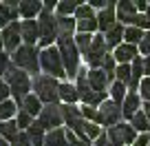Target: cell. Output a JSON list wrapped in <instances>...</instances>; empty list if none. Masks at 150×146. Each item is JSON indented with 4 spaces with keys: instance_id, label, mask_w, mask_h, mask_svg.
<instances>
[{
    "instance_id": "obj_1",
    "label": "cell",
    "mask_w": 150,
    "mask_h": 146,
    "mask_svg": "<svg viewBox=\"0 0 150 146\" xmlns=\"http://www.w3.org/2000/svg\"><path fill=\"white\" fill-rule=\"evenodd\" d=\"M57 51H60L62 62H64L66 75H71V78L77 75V73H80V58H77L80 49H77V44H75V38L62 33L60 38H57Z\"/></svg>"
},
{
    "instance_id": "obj_2",
    "label": "cell",
    "mask_w": 150,
    "mask_h": 146,
    "mask_svg": "<svg viewBox=\"0 0 150 146\" xmlns=\"http://www.w3.org/2000/svg\"><path fill=\"white\" fill-rule=\"evenodd\" d=\"M5 78H7V84H9V89H11V93H13L16 102L22 106L24 98L29 95V89H31V82H29L27 73L13 64V66H9V69H7Z\"/></svg>"
},
{
    "instance_id": "obj_3",
    "label": "cell",
    "mask_w": 150,
    "mask_h": 146,
    "mask_svg": "<svg viewBox=\"0 0 150 146\" xmlns=\"http://www.w3.org/2000/svg\"><path fill=\"white\" fill-rule=\"evenodd\" d=\"M33 89H35V95L40 98V102L55 104L57 100H60V84H57V80L51 78V75H35Z\"/></svg>"
},
{
    "instance_id": "obj_4",
    "label": "cell",
    "mask_w": 150,
    "mask_h": 146,
    "mask_svg": "<svg viewBox=\"0 0 150 146\" xmlns=\"http://www.w3.org/2000/svg\"><path fill=\"white\" fill-rule=\"evenodd\" d=\"M77 95H80V100L84 102V106H102L104 104V98H106V93H97V91H93V86H91L88 82V71H80L77 73Z\"/></svg>"
},
{
    "instance_id": "obj_5",
    "label": "cell",
    "mask_w": 150,
    "mask_h": 146,
    "mask_svg": "<svg viewBox=\"0 0 150 146\" xmlns=\"http://www.w3.org/2000/svg\"><path fill=\"white\" fill-rule=\"evenodd\" d=\"M38 24H40V42H42V47H44V49H49L53 40L60 38L57 20L53 18V14H51L49 9H42V14H40V20H38Z\"/></svg>"
},
{
    "instance_id": "obj_6",
    "label": "cell",
    "mask_w": 150,
    "mask_h": 146,
    "mask_svg": "<svg viewBox=\"0 0 150 146\" xmlns=\"http://www.w3.org/2000/svg\"><path fill=\"white\" fill-rule=\"evenodd\" d=\"M40 66L47 71L51 78H62L66 75V69H64V62H62V56L57 49H44L40 53Z\"/></svg>"
},
{
    "instance_id": "obj_7",
    "label": "cell",
    "mask_w": 150,
    "mask_h": 146,
    "mask_svg": "<svg viewBox=\"0 0 150 146\" xmlns=\"http://www.w3.org/2000/svg\"><path fill=\"white\" fill-rule=\"evenodd\" d=\"M13 64L18 66V69H24L29 71V73H33L35 75L38 69H40V56H38V51L33 47H20L18 51L13 53Z\"/></svg>"
},
{
    "instance_id": "obj_8",
    "label": "cell",
    "mask_w": 150,
    "mask_h": 146,
    "mask_svg": "<svg viewBox=\"0 0 150 146\" xmlns=\"http://www.w3.org/2000/svg\"><path fill=\"white\" fill-rule=\"evenodd\" d=\"M124 118L122 104L112 102V100H106V102L99 106V124H106V126H117L119 120Z\"/></svg>"
},
{
    "instance_id": "obj_9",
    "label": "cell",
    "mask_w": 150,
    "mask_h": 146,
    "mask_svg": "<svg viewBox=\"0 0 150 146\" xmlns=\"http://www.w3.org/2000/svg\"><path fill=\"white\" fill-rule=\"evenodd\" d=\"M62 122H64V115H62V106H57V104H47L38 120V124L42 128H51V131L60 128Z\"/></svg>"
},
{
    "instance_id": "obj_10",
    "label": "cell",
    "mask_w": 150,
    "mask_h": 146,
    "mask_svg": "<svg viewBox=\"0 0 150 146\" xmlns=\"http://www.w3.org/2000/svg\"><path fill=\"white\" fill-rule=\"evenodd\" d=\"M108 137H110V142L115 146H124V144H132V142H137L135 128L128 126V124H117V126L108 128Z\"/></svg>"
},
{
    "instance_id": "obj_11",
    "label": "cell",
    "mask_w": 150,
    "mask_h": 146,
    "mask_svg": "<svg viewBox=\"0 0 150 146\" xmlns=\"http://www.w3.org/2000/svg\"><path fill=\"white\" fill-rule=\"evenodd\" d=\"M106 38H102V36H95L93 38V49H91V53L86 56V60H88V64L93 66V69H97V66H102L104 58L108 56L106 53Z\"/></svg>"
},
{
    "instance_id": "obj_12",
    "label": "cell",
    "mask_w": 150,
    "mask_h": 146,
    "mask_svg": "<svg viewBox=\"0 0 150 146\" xmlns=\"http://www.w3.org/2000/svg\"><path fill=\"white\" fill-rule=\"evenodd\" d=\"M20 38H22V31H20V24L18 22H11L9 27H5L2 29V42H5V49L7 51H18V42H20Z\"/></svg>"
},
{
    "instance_id": "obj_13",
    "label": "cell",
    "mask_w": 150,
    "mask_h": 146,
    "mask_svg": "<svg viewBox=\"0 0 150 146\" xmlns=\"http://www.w3.org/2000/svg\"><path fill=\"white\" fill-rule=\"evenodd\" d=\"M97 22H99V29H102V31H106V33L110 31V29L117 27V5H115V2H108L106 9L99 11Z\"/></svg>"
},
{
    "instance_id": "obj_14",
    "label": "cell",
    "mask_w": 150,
    "mask_h": 146,
    "mask_svg": "<svg viewBox=\"0 0 150 146\" xmlns=\"http://www.w3.org/2000/svg\"><path fill=\"white\" fill-rule=\"evenodd\" d=\"M20 31H22V40L27 42V47H33L35 40L40 38V24L35 20H24L20 24Z\"/></svg>"
},
{
    "instance_id": "obj_15",
    "label": "cell",
    "mask_w": 150,
    "mask_h": 146,
    "mask_svg": "<svg viewBox=\"0 0 150 146\" xmlns=\"http://www.w3.org/2000/svg\"><path fill=\"white\" fill-rule=\"evenodd\" d=\"M137 5L135 2H119L117 5V20L119 22H126V24H135V20H137Z\"/></svg>"
},
{
    "instance_id": "obj_16",
    "label": "cell",
    "mask_w": 150,
    "mask_h": 146,
    "mask_svg": "<svg viewBox=\"0 0 150 146\" xmlns=\"http://www.w3.org/2000/svg\"><path fill=\"white\" fill-rule=\"evenodd\" d=\"M18 5L16 2H5V5H0V27L5 29L9 27L11 22H16V18H18Z\"/></svg>"
},
{
    "instance_id": "obj_17",
    "label": "cell",
    "mask_w": 150,
    "mask_h": 146,
    "mask_svg": "<svg viewBox=\"0 0 150 146\" xmlns=\"http://www.w3.org/2000/svg\"><path fill=\"white\" fill-rule=\"evenodd\" d=\"M137 56V47H132V44H119L117 49H115V60L119 62V64H128V62H135Z\"/></svg>"
},
{
    "instance_id": "obj_18",
    "label": "cell",
    "mask_w": 150,
    "mask_h": 146,
    "mask_svg": "<svg viewBox=\"0 0 150 146\" xmlns=\"http://www.w3.org/2000/svg\"><path fill=\"white\" fill-rule=\"evenodd\" d=\"M122 111H124V118H130V120L139 113V95H137L135 91H130V93L126 95V100H124V104H122Z\"/></svg>"
},
{
    "instance_id": "obj_19",
    "label": "cell",
    "mask_w": 150,
    "mask_h": 146,
    "mask_svg": "<svg viewBox=\"0 0 150 146\" xmlns=\"http://www.w3.org/2000/svg\"><path fill=\"white\" fill-rule=\"evenodd\" d=\"M42 9H44L42 2H33V0H27V2H20V5H18L20 16H24L27 20H33L35 16H40Z\"/></svg>"
},
{
    "instance_id": "obj_20",
    "label": "cell",
    "mask_w": 150,
    "mask_h": 146,
    "mask_svg": "<svg viewBox=\"0 0 150 146\" xmlns=\"http://www.w3.org/2000/svg\"><path fill=\"white\" fill-rule=\"evenodd\" d=\"M88 82H91V86H93V91L104 93L106 82H108V75L104 73V71H99V69H91L88 71Z\"/></svg>"
},
{
    "instance_id": "obj_21",
    "label": "cell",
    "mask_w": 150,
    "mask_h": 146,
    "mask_svg": "<svg viewBox=\"0 0 150 146\" xmlns=\"http://www.w3.org/2000/svg\"><path fill=\"white\" fill-rule=\"evenodd\" d=\"M44 146H69V140H66V131H62V128L49 131V133H47V137H44Z\"/></svg>"
},
{
    "instance_id": "obj_22",
    "label": "cell",
    "mask_w": 150,
    "mask_h": 146,
    "mask_svg": "<svg viewBox=\"0 0 150 146\" xmlns=\"http://www.w3.org/2000/svg\"><path fill=\"white\" fill-rule=\"evenodd\" d=\"M42 104H40V98H38V95H27V98H24V102H22V111H27L29 115H31V118H40V113H42Z\"/></svg>"
},
{
    "instance_id": "obj_23",
    "label": "cell",
    "mask_w": 150,
    "mask_h": 146,
    "mask_svg": "<svg viewBox=\"0 0 150 146\" xmlns=\"http://www.w3.org/2000/svg\"><path fill=\"white\" fill-rule=\"evenodd\" d=\"M18 122H0V135L5 137L7 142H18V137H20V133H18Z\"/></svg>"
},
{
    "instance_id": "obj_24",
    "label": "cell",
    "mask_w": 150,
    "mask_h": 146,
    "mask_svg": "<svg viewBox=\"0 0 150 146\" xmlns=\"http://www.w3.org/2000/svg\"><path fill=\"white\" fill-rule=\"evenodd\" d=\"M60 100H64L66 104H73L75 100H80V95H77V86L73 84H60Z\"/></svg>"
},
{
    "instance_id": "obj_25",
    "label": "cell",
    "mask_w": 150,
    "mask_h": 146,
    "mask_svg": "<svg viewBox=\"0 0 150 146\" xmlns=\"http://www.w3.org/2000/svg\"><path fill=\"white\" fill-rule=\"evenodd\" d=\"M27 135H29V140H31V144L33 146H44V128L40 126V124H33L31 128L27 131Z\"/></svg>"
},
{
    "instance_id": "obj_26",
    "label": "cell",
    "mask_w": 150,
    "mask_h": 146,
    "mask_svg": "<svg viewBox=\"0 0 150 146\" xmlns=\"http://www.w3.org/2000/svg\"><path fill=\"white\" fill-rule=\"evenodd\" d=\"M75 44H77L80 53L88 56V53H91V49H93V36H91V33H80V36L75 38Z\"/></svg>"
},
{
    "instance_id": "obj_27",
    "label": "cell",
    "mask_w": 150,
    "mask_h": 146,
    "mask_svg": "<svg viewBox=\"0 0 150 146\" xmlns=\"http://www.w3.org/2000/svg\"><path fill=\"white\" fill-rule=\"evenodd\" d=\"M144 36L146 33H141L139 27H128L126 33H124V40H126V44H132V47H135V44H141Z\"/></svg>"
},
{
    "instance_id": "obj_28",
    "label": "cell",
    "mask_w": 150,
    "mask_h": 146,
    "mask_svg": "<svg viewBox=\"0 0 150 146\" xmlns=\"http://www.w3.org/2000/svg\"><path fill=\"white\" fill-rule=\"evenodd\" d=\"M130 122H132L130 126L135 128V131H141L144 135H146V133H150V122H148V118H146V113H141V111H139Z\"/></svg>"
},
{
    "instance_id": "obj_29",
    "label": "cell",
    "mask_w": 150,
    "mask_h": 146,
    "mask_svg": "<svg viewBox=\"0 0 150 146\" xmlns=\"http://www.w3.org/2000/svg\"><path fill=\"white\" fill-rule=\"evenodd\" d=\"M124 29L119 27H115V29H110V31L106 33V47H119V42H122V38H124Z\"/></svg>"
},
{
    "instance_id": "obj_30",
    "label": "cell",
    "mask_w": 150,
    "mask_h": 146,
    "mask_svg": "<svg viewBox=\"0 0 150 146\" xmlns=\"http://www.w3.org/2000/svg\"><path fill=\"white\" fill-rule=\"evenodd\" d=\"M77 7H80V2L64 0V2H60V5H57V14H60V18H71V14H75V11H77Z\"/></svg>"
},
{
    "instance_id": "obj_31",
    "label": "cell",
    "mask_w": 150,
    "mask_h": 146,
    "mask_svg": "<svg viewBox=\"0 0 150 146\" xmlns=\"http://www.w3.org/2000/svg\"><path fill=\"white\" fill-rule=\"evenodd\" d=\"M110 95H112V102L124 104V100H126V84H124V82H112Z\"/></svg>"
},
{
    "instance_id": "obj_32",
    "label": "cell",
    "mask_w": 150,
    "mask_h": 146,
    "mask_svg": "<svg viewBox=\"0 0 150 146\" xmlns=\"http://www.w3.org/2000/svg\"><path fill=\"white\" fill-rule=\"evenodd\" d=\"M115 75H117V82L130 84V80H132V66H130V64H119Z\"/></svg>"
},
{
    "instance_id": "obj_33",
    "label": "cell",
    "mask_w": 150,
    "mask_h": 146,
    "mask_svg": "<svg viewBox=\"0 0 150 146\" xmlns=\"http://www.w3.org/2000/svg\"><path fill=\"white\" fill-rule=\"evenodd\" d=\"M16 115V104L13 102H2L0 104V122H9V118H13Z\"/></svg>"
},
{
    "instance_id": "obj_34",
    "label": "cell",
    "mask_w": 150,
    "mask_h": 146,
    "mask_svg": "<svg viewBox=\"0 0 150 146\" xmlns=\"http://www.w3.org/2000/svg\"><path fill=\"white\" fill-rule=\"evenodd\" d=\"M75 27H77V22H75L73 18H57V29H60V36H62V33L71 36Z\"/></svg>"
},
{
    "instance_id": "obj_35",
    "label": "cell",
    "mask_w": 150,
    "mask_h": 146,
    "mask_svg": "<svg viewBox=\"0 0 150 146\" xmlns=\"http://www.w3.org/2000/svg\"><path fill=\"white\" fill-rule=\"evenodd\" d=\"M99 27L97 18H88V20H77V29H80V33H93L95 29Z\"/></svg>"
},
{
    "instance_id": "obj_36",
    "label": "cell",
    "mask_w": 150,
    "mask_h": 146,
    "mask_svg": "<svg viewBox=\"0 0 150 146\" xmlns=\"http://www.w3.org/2000/svg\"><path fill=\"white\" fill-rule=\"evenodd\" d=\"M102 69H104V73L108 75V80H110V78L117 73V66H115V56H106V58H104Z\"/></svg>"
},
{
    "instance_id": "obj_37",
    "label": "cell",
    "mask_w": 150,
    "mask_h": 146,
    "mask_svg": "<svg viewBox=\"0 0 150 146\" xmlns=\"http://www.w3.org/2000/svg\"><path fill=\"white\" fill-rule=\"evenodd\" d=\"M99 135H102V131H99L97 124H91V122L84 124V140L86 142H88V140H97Z\"/></svg>"
},
{
    "instance_id": "obj_38",
    "label": "cell",
    "mask_w": 150,
    "mask_h": 146,
    "mask_svg": "<svg viewBox=\"0 0 150 146\" xmlns=\"http://www.w3.org/2000/svg\"><path fill=\"white\" fill-rule=\"evenodd\" d=\"M75 18H77V20H88V18H95L93 7H91V5H80V7H77V11H75Z\"/></svg>"
},
{
    "instance_id": "obj_39",
    "label": "cell",
    "mask_w": 150,
    "mask_h": 146,
    "mask_svg": "<svg viewBox=\"0 0 150 146\" xmlns=\"http://www.w3.org/2000/svg\"><path fill=\"white\" fill-rule=\"evenodd\" d=\"M31 120H33V118L27 113V111H18V120H16V122H18V126H20V128H27V131H29V128L33 126Z\"/></svg>"
},
{
    "instance_id": "obj_40",
    "label": "cell",
    "mask_w": 150,
    "mask_h": 146,
    "mask_svg": "<svg viewBox=\"0 0 150 146\" xmlns=\"http://www.w3.org/2000/svg\"><path fill=\"white\" fill-rule=\"evenodd\" d=\"M82 118L84 120H93L99 124V111H95L93 106H82Z\"/></svg>"
},
{
    "instance_id": "obj_41",
    "label": "cell",
    "mask_w": 150,
    "mask_h": 146,
    "mask_svg": "<svg viewBox=\"0 0 150 146\" xmlns=\"http://www.w3.org/2000/svg\"><path fill=\"white\" fill-rule=\"evenodd\" d=\"M139 91H141V98H144L146 102H150V78H144V80H141Z\"/></svg>"
},
{
    "instance_id": "obj_42",
    "label": "cell",
    "mask_w": 150,
    "mask_h": 146,
    "mask_svg": "<svg viewBox=\"0 0 150 146\" xmlns=\"http://www.w3.org/2000/svg\"><path fill=\"white\" fill-rule=\"evenodd\" d=\"M9 93H11L9 84H7V82H0V104H2V102H7V98H9Z\"/></svg>"
},
{
    "instance_id": "obj_43",
    "label": "cell",
    "mask_w": 150,
    "mask_h": 146,
    "mask_svg": "<svg viewBox=\"0 0 150 146\" xmlns=\"http://www.w3.org/2000/svg\"><path fill=\"white\" fill-rule=\"evenodd\" d=\"M141 53H146V56H150V31H146V36H144V40H141Z\"/></svg>"
},
{
    "instance_id": "obj_44",
    "label": "cell",
    "mask_w": 150,
    "mask_h": 146,
    "mask_svg": "<svg viewBox=\"0 0 150 146\" xmlns=\"http://www.w3.org/2000/svg\"><path fill=\"white\" fill-rule=\"evenodd\" d=\"M95 146H115L110 142V137H108V133H102V135L97 137V140H95Z\"/></svg>"
},
{
    "instance_id": "obj_45",
    "label": "cell",
    "mask_w": 150,
    "mask_h": 146,
    "mask_svg": "<svg viewBox=\"0 0 150 146\" xmlns=\"http://www.w3.org/2000/svg\"><path fill=\"white\" fill-rule=\"evenodd\" d=\"M13 146H33V144H31V140H29L27 133H20L18 142H13Z\"/></svg>"
},
{
    "instance_id": "obj_46",
    "label": "cell",
    "mask_w": 150,
    "mask_h": 146,
    "mask_svg": "<svg viewBox=\"0 0 150 146\" xmlns=\"http://www.w3.org/2000/svg\"><path fill=\"white\" fill-rule=\"evenodd\" d=\"M135 146H150V133H146V135H139L135 142Z\"/></svg>"
},
{
    "instance_id": "obj_47",
    "label": "cell",
    "mask_w": 150,
    "mask_h": 146,
    "mask_svg": "<svg viewBox=\"0 0 150 146\" xmlns=\"http://www.w3.org/2000/svg\"><path fill=\"white\" fill-rule=\"evenodd\" d=\"M7 69H9V62H7V56H5V53H0V75H2V73H7Z\"/></svg>"
},
{
    "instance_id": "obj_48",
    "label": "cell",
    "mask_w": 150,
    "mask_h": 146,
    "mask_svg": "<svg viewBox=\"0 0 150 146\" xmlns=\"http://www.w3.org/2000/svg\"><path fill=\"white\" fill-rule=\"evenodd\" d=\"M88 5H91V7H97V9H106L108 2H104V0H91Z\"/></svg>"
},
{
    "instance_id": "obj_49",
    "label": "cell",
    "mask_w": 150,
    "mask_h": 146,
    "mask_svg": "<svg viewBox=\"0 0 150 146\" xmlns=\"http://www.w3.org/2000/svg\"><path fill=\"white\" fill-rule=\"evenodd\" d=\"M144 73H148V78H150V56L144 60Z\"/></svg>"
},
{
    "instance_id": "obj_50",
    "label": "cell",
    "mask_w": 150,
    "mask_h": 146,
    "mask_svg": "<svg viewBox=\"0 0 150 146\" xmlns=\"http://www.w3.org/2000/svg\"><path fill=\"white\" fill-rule=\"evenodd\" d=\"M144 113H146V118H148V122H150V102H146V106H144Z\"/></svg>"
},
{
    "instance_id": "obj_51",
    "label": "cell",
    "mask_w": 150,
    "mask_h": 146,
    "mask_svg": "<svg viewBox=\"0 0 150 146\" xmlns=\"http://www.w3.org/2000/svg\"><path fill=\"white\" fill-rule=\"evenodd\" d=\"M0 146H9V142H7L5 137H2V135H0Z\"/></svg>"
},
{
    "instance_id": "obj_52",
    "label": "cell",
    "mask_w": 150,
    "mask_h": 146,
    "mask_svg": "<svg viewBox=\"0 0 150 146\" xmlns=\"http://www.w3.org/2000/svg\"><path fill=\"white\" fill-rule=\"evenodd\" d=\"M2 47H5V42H2V33H0V49H2Z\"/></svg>"
},
{
    "instance_id": "obj_53",
    "label": "cell",
    "mask_w": 150,
    "mask_h": 146,
    "mask_svg": "<svg viewBox=\"0 0 150 146\" xmlns=\"http://www.w3.org/2000/svg\"><path fill=\"white\" fill-rule=\"evenodd\" d=\"M146 16H148V20H150V7H148V9H146Z\"/></svg>"
}]
</instances>
